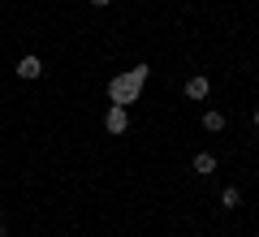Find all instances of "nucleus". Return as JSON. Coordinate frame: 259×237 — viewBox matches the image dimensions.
<instances>
[{
  "label": "nucleus",
  "mask_w": 259,
  "mask_h": 237,
  "mask_svg": "<svg viewBox=\"0 0 259 237\" xmlns=\"http://www.w3.org/2000/svg\"><path fill=\"white\" fill-rule=\"evenodd\" d=\"M143 86H147V65H134V69H125V73H117L108 82V100L112 104H139V95H143Z\"/></svg>",
  "instance_id": "obj_1"
},
{
  "label": "nucleus",
  "mask_w": 259,
  "mask_h": 237,
  "mask_svg": "<svg viewBox=\"0 0 259 237\" xmlns=\"http://www.w3.org/2000/svg\"><path fill=\"white\" fill-rule=\"evenodd\" d=\"M104 129H108L112 138H117V134H125V129H130V112L121 108V104H112V108L104 112Z\"/></svg>",
  "instance_id": "obj_2"
},
{
  "label": "nucleus",
  "mask_w": 259,
  "mask_h": 237,
  "mask_svg": "<svg viewBox=\"0 0 259 237\" xmlns=\"http://www.w3.org/2000/svg\"><path fill=\"white\" fill-rule=\"evenodd\" d=\"M18 78H26V82L44 78V61H39V56H22L18 61Z\"/></svg>",
  "instance_id": "obj_3"
},
{
  "label": "nucleus",
  "mask_w": 259,
  "mask_h": 237,
  "mask_svg": "<svg viewBox=\"0 0 259 237\" xmlns=\"http://www.w3.org/2000/svg\"><path fill=\"white\" fill-rule=\"evenodd\" d=\"M207 91H212V86H207L203 73H194L190 82H186V100H207Z\"/></svg>",
  "instance_id": "obj_4"
},
{
  "label": "nucleus",
  "mask_w": 259,
  "mask_h": 237,
  "mask_svg": "<svg viewBox=\"0 0 259 237\" xmlns=\"http://www.w3.org/2000/svg\"><path fill=\"white\" fill-rule=\"evenodd\" d=\"M194 173H199V177H212L216 173V155L212 151H199V155H194Z\"/></svg>",
  "instance_id": "obj_5"
},
{
  "label": "nucleus",
  "mask_w": 259,
  "mask_h": 237,
  "mask_svg": "<svg viewBox=\"0 0 259 237\" xmlns=\"http://www.w3.org/2000/svg\"><path fill=\"white\" fill-rule=\"evenodd\" d=\"M225 125H229V121H225V112H216V108L203 112V129H207V134H221Z\"/></svg>",
  "instance_id": "obj_6"
},
{
  "label": "nucleus",
  "mask_w": 259,
  "mask_h": 237,
  "mask_svg": "<svg viewBox=\"0 0 259 237\" xmlns=\"http://www.w3.org/2000/svg\"><path fill=\"white\" fill-rule=\"evenodd\" d=\"M221 207H225V211H238V207H242V190H238V185L221 190Z\"/></svg>",
  "instance_id": "obj_7"
},
{
  "label": "nucleus",
  "mask_w": 259,
  "mask_h": 237,
  "mask_svg": "<svg viewBox=\"0 0 259 237\" xmlns=\"http://www.w3.org/2000/svg\"><path fill=\"white\" fill-rule=\"evenodd\" d=\"M91 5H95V9H104V5H112V0H91Z\"/></svg>",
  "instance_id": "obj_8"
},
{
  "label": "nucleus",
  "mask_w": 259,
  "mask_h": 237,
  "mask_svg": "<svg viewBox=\"0 0 259 237\" xmlns=\"http://www.w3.org/2000/svg\"><path fill=\"white\" fill-rule=\"evenodd\" d=\"M0 237H5V220H0Z\"/></svg>",
  "instance_id": "obj_9"
},
{
  "label": "nucleus",
  "mask_w": 259,
  "mask_h": 237,
  "mask_svg": "<svg viewBox=\"0 0 259 237\" xmlns=\"http://www.w3.org/2000/svg\"><path fill=\"white\" fill-rule=\"evenodd\" d=\"M255 125H259V108H255Z\"/></svg>",
  "instance_id": "obj_10"
}]
</instances>
